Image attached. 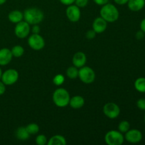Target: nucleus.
Returning a JSON list of instances; mask_svg holds the SVG:
<instances>
[{"instance_id": "nucleus-1", "label": "nucleus", "mask_w": 145, "mask_h": 145, "mask_svg": "<svg viewBox=\"0 0 145 145\" xmlns=\"http://www.w3.org/2000/svg\"><path fill=\"white\" fill-rule=\"evenodd\" d=\"M24 18L28 24L36 25L42 22L44 18V14L40 9L33 7L24 11Z\"/></svg>"}, {"instance_id": "nucleus-2", "label": "nucleus", "mask_w": 145, "mask_h": 145, "mask_svg": "<svg viewBox=\"0 0 145 145\" xmlns=\"http://www.w3.org/2000/svg\"><path fill=\"white\" fill-rule=\"evenodd\" d=\"M101 17L107 22L113 23L117 21L119 18V11L115 5L112 4H105L100 11Z\"/></svg>"}, {"instance_id": "nucleus-3", "label": "nucleus", "mask_w": 145, "mask_h": 145, "mask_svg": "<svg viewBox=\"0 0 145 145\" xmlns=\"http://www.w3.org/2000/svg\"><path fill=\"white\" fill-rule=\"evenodd\" d=\"M52 100H53L54 103L57 107L64 108L66 107L69 104L70 96H69V92L66 89L63 88H59L54 91L53 95H52Z\"/></svg>"}, {"instance_id": "nucleus-4", "label": "nucleus", "mask_w": 145, "mask_h": 145, "mask_svg": "<svg viewBox=\"0 0 145 145\" xmlns=\"http://www.w3.org/2000/svg\"><path fill=\"white\" fill-rule=\"evenodd\" d=\"M124 136L120 131L110 130L105 135V142L108 145H121L124 142Z\"/></svg>"}, {"instance_id": "nucleus-5", "label": "nucleus", "mask_w": 145, "mask_h": 145, "mask_svg": "<svg viewBox=\"0 0 145 145\" xmlns=\"http://www.w3.org/2000/svg\"><path fill=\"white\" fill-rule=\"evenodd\" d=\"M80 80L85 84H91L94 82L96 74L93 69L89 67L83 66L79 70V75Z\"/></svg>"}, {"instance_id": "nucleus-6", "label": "nucleus", "mask_w": 145, "mask_h": 145, "mask_svg": "<svg viewBox=\"0 0 145 145\" xmlns=\"http://www.w3.org/2000/svg\"><path fill=\"white\" fill-rule=\"evenodd\" d=\"M1 82L5 85H13L18 81V73L16 69H9L1 74Z\"/></svg>"}, {"instance_id": "nucleus-7", "label": "nucleus", "mask_w": 145, "mask_h": 145, "mask_svg": "<svg viewBox=\"0 0 145 145\" xmlns=\"http://www.w3.org/2000/svg\"><path fill=\"white\" fill-rule=\"evenodd\" d=\"M103 113L110 119H115L120 115V109L115 103H108L103 106Z\"/></svg>"}, {"instance_id": "nucleus-8", "label": "nucleus", "mask_w": 145, "mask_h": 145, "mask_svg": "<svg viewBox=\"0 0 145 145\" xmlns=\"http://www.w3.org/2000/svg\"><path fill=\"white\" fill-rule=\"evenodd\" d=\"M28 42L29 46L34 50H40L45 46V40L39 34L33 33L28 38Z\"/></svg>"}, {"instance_id": "nucleus-9", "label": "nucleus", "mask_w": 145, "mask_h": 145, "mask_svg": "<svg viewBox=\"0 0 145 145\" xmlns=\"http://www.w3.org/2000/svg\"><path fill=\"white\" fill-rule=\"evenodd\" d=\"M30 24L26 21H20L16 24L14 29L16 35L18 38H25L30 33Z\"/></svg>"}, {"instance_id": "nucleus-10", "label": "nucleus", "mask_w": 145, "mask_h": 145, "mask_svg": "<svg viewBox=\"0 0 145 145\" xmlns=\"http://www.w3.org/2000/svg\"><path fill=\"white\" fill-rule=\"evenodd\" d=\"M66 14L68 19L72 22H77L81 17V11L76 5H69L66 10Z\"/></svg>"}, {"instance_id": "nucleus-11", "label": "nucleus", "mask_w": 145, "mask_h": 145, "mask_svg": "<svg viewBox=\"0 0 145 145\" xmlns=\"http://www.w3.org/2000/svg\"><path fill=\"white\" fill-rule=\"evenodd\" d=\"M125 138L128 142L133 143V144H136L142 140V134L141 132L136 129H133V130H129L128 131L125 133Z\"/></svg>"}, {"instance_id": "nucleus-12", "label": "nucleus", "mask_w": 145, "mask_h": 145, "mask_svg": "<svg viewBox=\"0 0 145 145\" xmlns=\"http://www.w3.org/2000/svg\"><path fill=\"white\" fill-rule=\"evenodd\" d=\"M92 27L96 33H101L107 28V21H105L102 17H98L93 21Z\"/></svg>"}, {"instance_id": "nucleus-13", "label": "nucleus", "mask_w": 145, "mask_h": 145, "mask_svg": "<svg viewBox=\"0 0 145 145\" xmlns=\"http://www.w3.org/2000/svg\"><path fill=\"white\" fill-rule=\"evenodd\" d=\"M13 57L11 51L8 48L0 50V65L4 66L9 63Z\"/></svg>"}, {"instance_id": "nucleus-14", "label": "nucleus", "mask_w": 145, "mask_h": 145, "mask_svg": "<svg viewBox=\"0 0 145 145\" xmlns=\"http://www.w3.org/2000/svg\"><path fill=\"white\" fill-rule=\"evenodd\" d=\"M86 62V56L84 52H78L74 55L72 58V63L74 66L77 68H81L84 66Z\"/></svg>"}, {"instance_id": "nucleus-15", "label": "nucleus", "mask_w": 145, "mask_h": 145, "mask_svg": "<svg viewBox=\"0 0 145 145\" xmlns=\"http://www.w3.org/2000/svg\"><path fill=\"white\" fill-rule=\"evenodd\" d=\"M128 8L133 11H139L145 6V0H129L127 3Z\"/></svg>"}, {"instance_id": "nucleus-16", "label": "nucleus", "mask_w": 145, "mask_h": 145, "mask_svg": "<svg viewBox=\"0 0 145 145\" xmlns=\"http://www.w3.org/2000/svg\"><path fill=\"white\" fill-rule=\"evenodd\" d=\"M84 99L81 96H75L70 99L69 104L72 108L78 109L83 107L84 105Z\"/></svg>"}, {"instance_id": "nucleus-17", "label": "nucleus", "mask_w": 145, "mask_h": 145, "mask_svg": "<svg viewBox=\"0 0 145 145\" xmlns=\"http://www.w3.org/2000/svg\"><path fill=\"white\" fill-rule=\"evenodd\" d=\"M23 18H24V14L18 10L11 11L8 15V20L14 24H18V22L22 21Z\"/></svg>"}, {"instance_id": "nucleus-18", "label": "nucleus", "mask_w": 145, "mask_h": 145, "mask_svg": "<svg viewBox=\"0 0 145 145\" xmlns=\"http://www.w3.org/2000/svg\"><path fill=\"white\" fill-rule=\"evenodd\" d=\"M47 144L48 145H65L67 144V141L63 136L57 135L51 137Z\"/></svg>"}, {"instance_id": "nucleus-19", "label": "nucleus", "mask_w": 145, "mask_h": 145, "mask_svg": "<svg viewBox=\"0 0 145 145\" xmlns=\"http://www.w3.org/2000/svg\"><path fill=\"white\" fill-rule=\"evenodd\" d=\"M16 136L19 140H26L29 138L30 134L27 131L25 127H20L16 131Z\"/></svg>"}, {"instance_id": "nucleus-20", "label": "nucleus", "mask_w": 145, "mask_h": 145, "mask_svg": "<svg viewBox=\"0 0 145 145\" xmlns=\"http://www.w3.org/2000/svg\"><path fill=\"white\" fill-rule=\"evenodd\" d=\"M135 88L140 93H145V78L140 77L135 82Z\"/></svg>"}, {"instance_id": "nucleus-21", "label": "nucleus", "mask_w": 145, "mask_h": 145, "mask_svg": "<svg viewBox=\"0 0 145 145\" xmlns=\"http://www.w3.org/2000/svg\"><path fill=\"white\" fill-rule=\"evenodd\" d=\"M67 75L68 77L71 79H74L78 77L79 75V70H78L77 67H69L67 69Z\"/></svg>"}, {"instance_id": "nucleus-22", "label": "nucleus", "mask_w": 145, "mask_h": 145, "mask_svg": "<svg viewBox=\"0 0 145 145\" xmlns=\"http://www.w3.org/2000/svg\"><path fill=\"white\" fill-rule=\"evenodd\" d=\"M11 51L13 57H20L24 53V48L21 45H16V46L13 47Z\"/></svg>"}, {"instance_id": "nucleus-23", "label": "nucleus", "mask_w": 145, "mask_h": 145, "mask_svg": "<svg viewBox=\"0 0 145 145\" xmlns=\"http://www.w3.org/2000/svg\"><path fill=\"white\" fill-rule=\"evenodd\" d=\"M27 131L31 135H35L39 132V126L36 123H31L25 127Z\"/></svg>"}, {"instance_id": "nucleus-24", "label": "nucleus", "mask_w": 145, "mask_h": 145, "mask_svg": "<svg viewBox=\"0 0 145 145\" xmlns=\"http://www.w3.org/2000/svg\"><path fill=\"white\" fill-rule=\"evenodd\" d=\"M130 128V125L128 121L127 120H123L118 125V130L120 133H125L126 132L128 131Z\"/></svg>"}, {"instance_id": "nucleus-25", "label": "nucleus", "mask_w": 145, "mask_h": 145, "mask_svg": "<svg viewBox=\"0 0 145 145\" xmlns=\"http://www.w3.org/2000/svg\"><path fill=\"white\" fill-rule=\"evenodd\" d=\"M52 82H53L54 84L56 86H61L65 82V76L62 74H57L53 78Z\"/></svg>"}, {"instance_id": "nucleus-26", "label": "nucleus", "mask_w": 145, "mask_h": 145, "mask_svg": "<svg viewBox=\"0 0 145 145\" xmlns=\"http://www.w3.org/2000/svg\"><path fill=\"white\" fill-rule=\"evenodd\" d=\"M35 143L38 145H45L48 143L47 137L43 135H39L35 139Z\"/></svg>"}, {"instance_id": "nucleus-27", "label": "nucleus", "mask_w": 145, "mask_h": 145, "mask_svg": "<svg viewBox=\"0 0 145 145\" xmlns=\"http://www.w3.org/2000/svg\"><path fill=\"white\" fill-rule=\"evenodd\" d=\"M75 5L79 8H84L88 4L89 0H75Z\"/></svg>"}, {"instance_id": "nucleus-28", "label": "nucleus", "mask_w": 145, "mask_h": 145, "mask_svg": "<svg viewBox=\"0 0 145 145\" xmlns=\"http://www.w3.org/2000/svg\"><path fill=\"white\" fill-rule=\"evenodd\" d=\"M137 106L139 109L145 110V99H140L137 101Z\"/></svg>"}, {"instance_id": "nucleus-29", "label": "nucleus", "mask_w": 145, "mask_h": 145, "mask_svg": "<svg viewBox=\"0 0 145 145\" xmlns=\"http://www.w3.org/2000/svg\"><path fill=\"white\" fill-rule=\"evenodd\" d=\"M96 33L93 30H89V31H88L87 32H86V37L87 38V39L91 40V39H93V38L96 37Z\"/></svg>"}, {"instance_id": "nucleus-30", "label": "nucleus", "mask_w": 145, "mask_h": 145, "mask_svg": "<svg viewBox=\"0 0 145 145\" xmlns=\"http://www.w3.org/2000/svg\"><path fill=\"white\" fill-rule=\"evenodd\" d=\"M95 3H96L97 5L99 6H103L105 4H108L109 1V0H93Z\"/></svg>"}, {"instance_id": "nucleus-31", "label": "nucleus", "mask_w": 145, "mask_h": 145, "mask_svg": "<svg viewBox=\"0 0 145 145\" xmlns=\"http://www.w3.org/2000/svg\"><path fill=\"white\" fill-rule=\"evenodd\" d=\"M59 1H60L62 4H64V5L69 6L72 4L73 3H74L75 0H59Z\"/></svg>"}, {"instance_id": "nucleus-32", "label": "nucleus", "mask_w": 145, "mask_h": 145, "mask_svg": "<svg viewBox=\"0 0 145 145\" xmlns=\"http://www.w3.org/2000/svg\"><path fill=\"white\" fill-rule=\"evenodd\" d=\"M6 91L5 84L2 82H0V96L3 95Z\"/></svg>"}, {"instance_id": "nucleus-33", "label": "nucleus", "mask_w": 145, "mask_h": 145, "mask_svg": "<svg viewBox=\"0 0 145 145\" xmlns=\"http://www.w3.org/2000/svg\"><path fill=\"white\" fill-rule=\"evenodd\" d=\"M144 33L142 31H138V32L136 33V38L139 40L142 39V38H144Z\"/></svg>"}, {"instance_id": "nucleus-34", "label": "nucleus", "mask_w": 145, "mask_h": 145, "mask_svg": "<svg viewBox=\"0 0 145 145\" xmlns=\"http://www.w3.org/2000/svg\"><path fill=\"white\" fill-rule=\"evenodd\" d=\"M129 0H114L115 2L118 5H124L128 2Z\"/></svg>"}, {"instance_id": "nucleus-35", "label": "nucleus", "mask_w": 145, "mask_h": 145, "mask_svg": "<svg viewBox=\"0 0 145 145\" xmlns=\"http://www.w3.org/2000/svg\"><path fill=\"white\" fill-rule=\"evenodd\" d=\"M40 30V29L39 26H38V25H37V24L36 25H34V26L33 27V28H32L33 33H35V34H39Z\"/></svg>"}, {"instance_id": "nucleus-36", "label": "nucleus", "mask_w": 145, "mask_h": 145, "mask_svg": "<svg viewBox=\"0 0 145 145\" xmlns=\"http://www.w3.org/2000/svg\"><path fill=\"white\" fill-rule=\"evenodd\" d=\"M140 29L145 33V18H144L140 23Z\"/></svg>"}, {"instance_id": "nucleus-37", "label": "nucleus", "mask_w": 145, "mask_h": 145, "mask_svg": "<svg viewBox=\"0 0 145 145\" xmlns=\"http://www.w3.org/2000/svg\"><path fill=\"white\" fill-rule=\"evenodd\" d=\"M7 1V0H0V5H2Z\"/></svg>"}, {"instance_id": "nucleus-38", "label": "nucleus", "mask_w": 145, "mask_h": 145, "mask_svg": "<svg viewBox=\"0 0 145 145\" xmlns=\"http://www.w3.org/2000/svg\"><path fill=\"white\" fill-rule=\"evenodd\" d=\"M1 74H2V72H1V68H0V79H1Z\"/></svg>"}, {"instance_id": "nucleus-39", "label": "nucleus", "mask_w": 145, "mask_h": 145, "mask_svg": "<svg viewBox=\"0 0 145 145\" xmlns=\"http://www.w3.org/2000/svg\"><path fill=\"white\" fill-rule=\"evenodd\" d=\"M144 123H145V114H144Z\"/></svg>"}]
</instances>
